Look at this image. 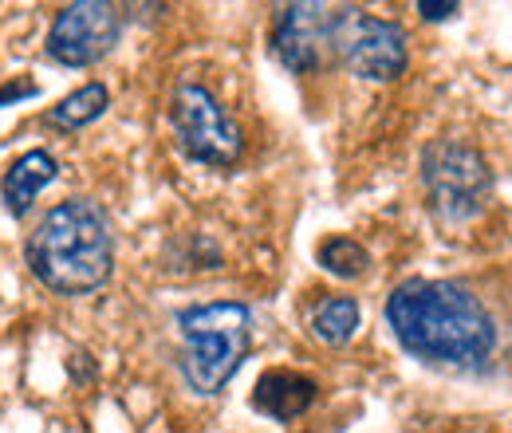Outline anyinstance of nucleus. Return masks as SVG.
<instances>
[{
  "label": "nucleus",
  "instance_id": "1",
  "mask_svg": "<svg viewBox=\"0 0 512 433\" xmlns=\"http://www.w3.org/2000/svg\"><path fill=\"white\" fill-rule=\"evenodd\" d=\"M394 339L438 367H477L497 347V323L485 304L453 280H406L386 300Z\"/></svg>",
  "mask_w": 512,
  "mask_h": 433
},
{
  "label": "nucleus",
  "instance_id": "2",
  "mask_svg": "<svg viewBox=\"0 0 512 433\" xmlns=\"http://www.w3.org/2000/svg\"><path fill=\"white\" fill-rule=\"evenodd\" d=\"M24 260L32 276L60 296H83L103 288L115 268V237L103 209L83 197L52 205L32 229Z\"/></svg>",
  "mask_w": 512,
  "mask_h": 433
},
{
  "label": "nucleus",
  "instance_id": "3",
  "mask_svg": "<svg viewBox=\"0 0 512 433\" xmlns=\"http://www.w3.org/2000/svg\"><path fill=\"white\" fill-rule=\"evenodd\" d=\"M186 343V382L193 394L213 398L233 374L241 371L253 347V311L245 304H201L178 315Z\"/></svg>",
  "mask_w": 512,
  "mask_h": 433
},
{
  "label": "nucleus",
  "instance_id": "4",
  "mask_svg": "<svg viewBox=\"0 0 512 433\" xmlns=\"http://www.w3.org/2000/svg\"><path fill=\"white\" fill-rule=\"evenodd\" d=\"M422 186L442 225H465L481 213L493 189V174L477 150L461 142H430L422 154Z\"/></svg>",
  "mask_w": 512,
  "mask_h": 433
},
{
  "label": "nucleus",
  "instance_id": "5",
  "mask_svg": "<svg viewBox=\"0 0 512 433\" xmlns=\"http://www.w3.org/2000/svg\"><path fill=\"white\" fill-rule=\"evenodd\" d=\"M331 56L367 83H390L406 71L410 63V44L402 24L367 16L359 8H339L331 20Z\"/></svg>",
  "mask_w": 512,
  "mask_h": 433
},
{
  "label": "nucleus",
  "instance_id": "6",
  "mask_svg": "<svg viewBox=\"0 0 512 433\" xmlns=\"http://www.w3.org/2000/svg\"><path fill=\"white\" fill-rule=\"evenodd\" d=\"M170 123L182 154L201 166H233L245 150V130L241 123L201 87L182 83L170 103Z\"/></svg>",
  "mask_w": 512,
  "mask_h": 433
},
{
  "label": "nucleus",
  "instance_id": "7",
  "mask_svg": "<svg viewBox=\"0 0 512 433\" xmlns=\"http://www.w3.org/2000/svg\"><path fill=\"white\" fill-rule=\"evenodd\" d=\"M119 28H123V20H119L115 4L79 0V4L60 8L44 48H48L52 60L64 63V67H91V63L103 60L115 48Z\"/></svg>",
  "mask_w": 512,
  "mask_h": 433
},
{
  "label": "nucleus",
  "instance_id": "8",
  "mask_svg": "<svg viewBox=\"0 0 512 433\" xmlns=\"http://www.w3.org/2000/svg\"><path fill=\"white\" fill-rule=\"evenodd\" d=\"M331 20L335 12L327 4H288L276 12V32H272V48L276 60L284 63L296 75H308L323 67V60L331 56Z\"/></svg>",
  "mask_w": 512,
  "mask_h": 433
},
{
  "label": "nucleus",
  "instance_id": "9",
  "mask_svg": "<svg viewBox=\"0 0 512 433\" xmlns=\"http://www.w3.org/2000/svg\"><path fill=\"white\" fill-rule=\"evenodd\" d=\"M316 398H320L316 378L300 371H268L253 390V406L276 422H292V418L308 414L316 406Z\"/></svg>",
  "mask_w": 512,
  "mask_h": 433
},
{
  "label": "nucleus",
  "instance_id": "10",
  "mask_svg": "<svg viewBox=\"0 0 512 433\" xmlns=\"http://www.w3.org/2000/svg\"><path fill=\"white\" fill-rule=\"evenodd\" d=\"M56 174H60V166H56V158H52L48 150H28V154H20V158L8 166L4 186H0L4 209H8L12 217H24V213L32 209V201L56 182Z\"/></svg>",
  "mask_w": 512,
  "mask_h": 433
},
{
  "label": "nucleus",
  "instance_id": "11",
  "mask_svg": "<svg viewBox=\"0 0 512 433\" xmlns=\"http://www.w3.org/2000/svg\"><path fill=\"white\" fill-rule=\"evenodd\" d=\"M359 327V304L351 296H327L312 311V335L327 347H343Z\"/></svg>",
  "mask_w": 512,
  "mask_h": 433
},
{
  "label": "nucleus",
  "instance_id": "12",
  "mask_svg": "<svg viewBox=\"0 0 512 433\" xmlns=\"http://www.w3.org/2000/svg\"><path fill=\"white\" fill-rule=\"evenodd\" d=\"M111 95L103 83H87L79 91H71L67 99H60L52 111H48V123L52 126H64V130H79V126L95 123L103 111H107Z\"/></svg>",
  "mask_w": 512,
  "mask_h": 433
},
{
  "label": "nucleus",
  "instance_id": "13",
  "mask_svg": "<svg viewBox=\"0 0 512 433\" xmlns=\"http://www.w3.org/2000/svg\"><path fill=\"white\" fill-rule=\"evenodd\" d=\"M320 264L339 280H355L371 268V256L355 237H327L320 245Z\"/></svg>",
  "mask_w": 512,
  "mask_h": 433
},
{
  "label": "nucleus",
  "instance_id": "14",
  "mask_svg": "<svg viewBox=\"0 0 512 433\" xmlns=\"http://www.w3.org/2000/svg\"><path fill=\"white\" fill-rule=\"evenodd\" d=\"M418 12H422L426 20H449V16H457V12H461V4H453V0H446V4H434V0H418Z\"/></svg>",
  "mask_w": 512,
  "mask_h": 433
},
{
  "label": "nucleus",
  "instance_id": "15",
  "mask_svg": "<svg viewBox=\"0 0 512 433\" xmlns=\"http://www.w3.org/2000/svg\"><path fill=\"white\" fill-rule=\"evenodd\" d=\"M36 95V83H12V87H0V107L16 103V99H32Z\"/></svg>",
  "mask_w": 512,
  "mask_h": 433
}]
</instances>
